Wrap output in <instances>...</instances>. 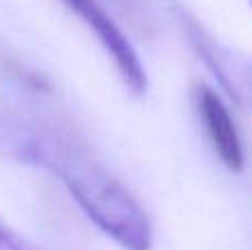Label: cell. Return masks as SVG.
<instances>
[{
  "label": "cell",
  "mask_w": 252,
  "mask_h": 250,
  "mask_svg": "<svg viewBox=\"0 0 252 250\" xmlns=\"http://www.w3.org/2000/svg\"><path fill=\"white\" fill-rule=\"evenodd\" d=\"M0 78H7V80H11V82L20 84V87L29 89V91H35V93L51 91V82L47 80V75L38 73V71L31 69L29 64L18 60L2 44H0Z\"/></svg>",
  "instance_id": "5"
},
{
  "label": "cell",
  "mask_w": 252,
  "mask_h": 250,
  "mask_svg": "<svg viewBox=\"0 0 252 250\" xmlns=\"http://www.w3.org/2000/svg\"><path fill=\"white\" fill-rule=\"evenodd\" d=\"M197 113L204 122V131L210 140V146L217 153V157L223 162V166L232 173H241L246 164L244 142L239 137V131L235 126L228 106L210 87H197L195 91Z\"/></svg>",
  "instance_id": "3"
},
{
  "label": "cell",
  "mask_w": 252,
  "mask_h": 250,
  "mask_svg": "<svg viewBox=\"0 0 252 250\" xmlns=\"http://www.w3.org/2000/svg\"><path fill=\"white\" fill-rule=\"evenodd\" d=\"M66 7L73 13H78V18L97 35L100 44L104 47V51L111 56V60L115 62L120 75H122L124 84L133 93L142 95L148 89V78L146 71L142 66L135 47L128 42V38L124 35V31L111 20V16L97 4V0H64Z\"/></svg>",
  "instance_id": "2"
},
{
  "label": "cell",
  "mask_w": 252,
  "mask_h": 250,
  "mask_svg": "<svg viewBox=\"0 0 252 250\" xmlns=\"http://www.w3.org/2000/svg\"><path fill=\"white\" fill-rule=\"evenodd\" d=\"M0 250H38V248H33L16 230H11L4 221H0Z\"/></svg>",
  "instance_id": "7"
},
{
  "label": "cell",
  "mask_w": 252,
  "mask_h": 250,
  "mask_svg": "<svg viewBox=\"0 0 252 250\" xmlns=\"http://www.w3.org/2000/svg\"><path fill=\"white\" fill-rule=\"evenodd\" d=\"M120 9L139 31H148V13H146V0H118Z\"/></svg>",
  "instance_id": "6"
},
{
  "label": "cell",
  "mask_w": 252,
  "mask_h": 250,
  "mask_svg": "<svg viewBox=\"0 0 252 250\" xmlns=\"http://www.w3.org/2000/svg\"><path fill=\"white\" fill-rule=\"evenodd\" d=\"M179 22H182L184 31H186V35H188V42H190L192 49L199 53V58L206 62V66L219 78L221 87L226 89L239 104H244V95H246V89L248 87L237 80L239 78V71H237V66L232 69L230 56L215 42V38L199 25L197 18L188 16L186 11H179Z\"/></svg>",
  "instance_id": "4"
},
{
  "label": "cell",
  "mask_w": 252,
  "mask_h": 250,
  "mask_svg": "<svg viewBox=\"0 0 252 250\" xmlns=\"http://www.w3.org/2000/svg\"><path fill=\"white\" fill-rule=\"evenodd\" d=\"M0 155L47 168L64 184L84 215L124 250L153 248L146 211L69 120L2 106Z\"/></svg>",
  "instance_id": "1"
}]
</instances>
